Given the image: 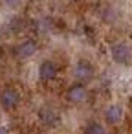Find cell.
<instances>
[{
    "mask_svg": "<svg viewBox=\"0 0 132 134\" xmlns=\"http://www.w3.org/2000/svg\"><path fill=\"white\" fill-rule=\"evenodd\" d=\"M110 53H112V59L119 64H125V66H130L132 64V48L125 42H117V44H112L110 48Z\"/></svg>",
    "mask_w": 132,
    "mask_h": 134,
    "instance_id": "cell-1",
    "label": "cell"
},
{
    "mask_svg": "<svg viewBox=\"0 0 132 134\" xmlns=\"http://www.w3.org/2000/svg\"><path fill=\"white\" fill-rule=\"evenodd\" d=\"M19 101H20V94L13 86H6L2 92H0V105H2V108H6V110L15 108L19 105Z\"/></svg>",
    "mask_w": 132,
    "mask_h": 134,
    "instance_id": "cell-2",
    "label": "cell"
},
{
    "mask_svg": "<svg viewBox=\"0 0 132 134\" xmlns=\"http://www.w3.org/2000/svg\"><path fill=\"white\" fill-rule=\"evenodd\" d=\"M39 119H41V123L42 125H46V127H57L59 125V121H61V116H59V112L53 108V107H42L41 110H39Z\"/></svg>",
    "mask_w": 132,
    "mask_h": 134,
    "instance_id": "cell-3",
    "label": "cell"
},
{
    "mask_svg": "<svg viewBox=\"0 0 132 134\" xmlns=\"http://www.w3.org/2000/svg\"><path fill=\"white\" fill-rule=\"evenodd\" d=\"M59 74V66L53 61H42L41 68H39V77L41 81H53Z\"/></svg>",
    "mask_w": 132,
    "mask_h": 134,
    "instance_id": "cell-4",
    "label": "cell"
},
{
    "mask_svg": "<svg viewBox=\"0 0 132 134\" xmlns=\"http://www.w3.org/2000/svg\"><path fill=\"white\" fill-rule=\"evenodd\" d=\"M73 75H75V79H79V81H88V79H92V75H94V66L88 63V61H77L75 63V66H73Z\"/></svg>",
    "mask_w": 132,
    "mask_h": 134,
    "instance_id": "cell-5",
    "label": "cell"
},
{
    "mask_svg": "<svg viewBox=\"0 0 132 134\" xmlns=\"http://www.w3.org/2000/svg\"><path fill=\"white\" fill-rule=\"evenodd\" d=\"M37 50H39V44L30 39V41H24V42H20V44L17 46L15 55H17L19 59H30L31 55L37 53Z\"/></svg>",
    "mask_w": 132,
    "mask_h": 134,
    "instance_id": "cell-6",
    "label": "cell"
},
{
    "mask_svg": "<svg viewBox=\"0 0 132 134\" xmlns=\"http://www.w3.org/2000/svg\"><path fill=\"white\" fill-rule=\"evenodd\" d=\"M66 97H68V101H72V103H83V101L88 97V92H86V88H84L81 83H75V85H72V86L68 88Z\"/></svg>",
    "mask_w": 132,
    "mask_h": 134,
    "instance_id": "cell-7",
    "label": "cell"
},
{
    "mask_svg": "<svg viewBox=\"0 0 132 134\" xmlns=\"http://www.w3.org/2000/svg\"><path fill=\"white\" fill-rule=\"evenodd\" d=\"M121 118H123V108H121L119 105H110V107L105 110V119H106L110 125L119 123Z\"/></svg>",
    "mask_w": 132,
    "mask_h": 134,
    "instance_id": "cell-8",
    "label": "cell"
},
{
    "mask_svg": "<svg viewBox=\"0 0 132 134\" xmlns=\"http://www.w3.org/2000/svg\"><path fill=\"white\" fill-rule=\"evenodd\" d=\"M84 134H105V127L97 121H90L84 127Z\"/></svg>",
    "mask_w": 132,
    "mask_h": 134,
    "instance_id": "cell-9",
    "label": "cell"
},
{
    "mask_svg": "<svg viewBox=\"0 0 132 134\" xmlns=\"http://www.w3.org/2000/svg\"><path fill=\"white\" fill-rule=\"evenodd\" d=\"M72 2H81V0H72Z\"/></svg>",
    "mask_w": 132,
    "mask_h": 134,
    "instance_id": "cell-10",
    "label": "cell"
}]
</instances>
